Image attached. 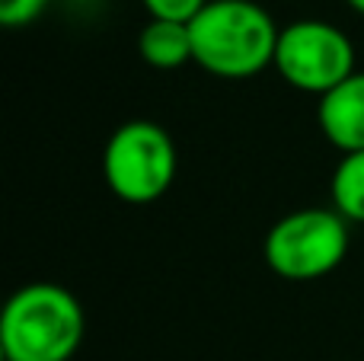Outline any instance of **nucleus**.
Returning a JSON list of instances; mask_svg holds the SVG:
<instances>
[{
	"label": "nucleus",
	"mask_w": 364,
	"mask_h": 361,
	"mask_svg": "<svg viewBox=\"0 0 364 361\" xmlns=\"http://www.w3.org/2000/svg\"><path fill=\"white\" fill-rule=\"evenodd\" d=\"M192 55L205 74L220 80H250L275 68L278 23L256 0H211L188 23Z\"/></svg>",
	"instance_id": "1"
},
{
	"label": "nucleus",
	"mask_w": 364,
	"mask_h": 361,
	"mask_svg": "<svg viewBox=\"0 0 364 361\" xmlns=\"http://www.w3.org/2000/svg\"><path fill=\"white\" fill-rule=\"evenodd\" d=\"M87 336L83 304L55 281H29L0 313L4 361H70Z\"/></svg>",
	"instance_id": "2"
},
{
	"label": "nucleus",
	"mask_w": 364,
	"mask_h": 361,
	"mask_svg": "<svg viewBox=\"0 0 364 361\" xmlns=\"http://www.w3.org/2000/svg\"><path fill=\"white\" fill-rule=\"evenodd\" d=\"M352 230L336 208H297L265 234V262L284 281H316L348 256Z\"/></svg>",
	"instance_id": "3"
},
{
	"label": "nucleus",
	"mask_w": 364,
	"mask_h": 361,
	"mask_svg": "<svg viewBox=\"0 0 364 361\" xmlns=\"http://www.w3.org/2000/svg\"><path fill=\"white\" fill-rule=\"evenodd\" d=\"M176 144L170 131L151 119L119 125L102 151V176L115 198L128 205H151L176 179Z\"/></svg>",
	"instance_id": "4"
},
{
	"label": "nucleus",
	"mask_w": 364,
	"mask_h": 361,
	"mask_svg": "<svg viewBox=\"0 0 364 361\" xmlns=\"http://www.w3.org/2000/svg\"><path fill=\"white\" fill-rule=\"evenodd\" d=\"M275 70L288 87L326 96L355 74V45L326 19H294L278 36Z\"/></svg>",
	"instance_id": "5"
},
{
	"label": "nucleus",
	"mask_w": 364,
	"mask_h": 361,
	"mask_svg": "<svg viewBox=\"0 0 364 361\" xmlns=\"http://www.w3.org/2000/svg\"><path fill=\"white\" fill-rule=\"evenodd\" d=\"M316 125L323 138L342 153L364 151V70H355L348 80L320 96Z\"/></svg>",
	"instance_id": "6"
},
{
	"label": "nucleus",
	"mask_w": 364,
	"mask_h": 361,
	"mask_svg": "<svg viewBox=\"0 0 364 361\" xmlns=\"http://www.w3.org/2000/svg\"><path fill=\"white\" fill-rule=\"evenodd\" d=\"M138 55L144 58V64H151L157 70H176L186 68V64H195L188 23L147 19V26L138 36Z\"/></svg>",
	"instance_id": "7"
},
{
	"label": "nucleus",
	"mask_w": 364,
	"mask_h": 361,
	"mask_svg": "<svg viewBox=\"0 0 364 361\" xmlns=\"http://www.w3.org/2000/svg\"><path fill=\"white\" fill-rule=\"evenodd\" d=\"M329 195L333 208L348 224H364V151L342 153L329 179Z\"/></svg>",
	"instance_id": "8"
},
{
	"label": "nucleus",
	"mask_w": 364,
	"mask_h": 361,
	"mask_svg": "<svg viewBox=\"0 0 364 361\" xmlns=\"http://www.w3.org/2000/svg\"><path fill=\"white\" fill-rule=\"evenodd\" d=\"M151 19H173V23H192L211 0H141Z\"/></svg>",
	"instance_id": "9"
},
{
	"label": "nucleus",
	"mask_w": 364,
	"mask_h": 361,
	"mask_svg": "<svg viewBox=\"0 0 364 361\" xmlns=\"http://www.w3.org/2000/svg\"><path fill=\"white\" fill-rule=\"evenodd\" d=\"M51 0H0V23L6 29H23V26L36 23Z\"/></svg>",
	"instance_id": "10"
},
{
	"label": "nucleus",
	"mask_w": 364,
	"mask_h": 361,
	"mask_svg": "<svg viewBox=\"0 0 364 361\" xmlns=\"http://www.w3.org/2000/svg\"><path fill=\"white\" fill-rule=\"evenodd\" d=\"M346 4H348V6H352V10H355V13H361V16H364V0H346Z\"/></svg>",
	"instance_id": "11"
}]
</instances>
